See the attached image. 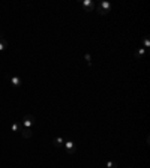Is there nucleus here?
I'll return each instance as SVG.
<instances>
[{
  "instance_id": "1",
  "label": "nucleus",
  "mask_w": 150,
  "mask_h": 168,
  "mask_svg": "<svg viewBox=\"0 0 150 168\" xmlns=\"http://www.w3.org/2000/svg\"><path fill=\"white\" fill-rule=\"evenodd\" d=\"M111 9V3L110 2H101L98 5V14L99 15H107Z\"/></svg>"
},
{
  "instance_id": "2",
  "label": "nucleus",
  "mask_w": 150,
  "mask_h": 168,
  "mask_svg": "<svg viewBox=\"0 0 150 168\" xmlns=\"http://www.w3.org/2000/svg\"><path fill=\"white\" fill-rule=\"evenodd\" d=\"M33 125H35V117L32 114H27V116L23 117V120H21V126L23 128H32Z\"/></svg>"
},
{
  "instance_id": "3",
  "label": "nucleus",
  "mask_w": 150,
  "mask_h": 168,
  "mask_svg": "<svg viewBox=\"0 0 150 168\" xmlns=\"http://www.w3.org/2000/svg\"><path fill=\"white\" fill-rule=\"evenodd\" d=\"M63 146H65V149H66V152H68L69 155L75 153V150H77V147H75V143H74V141H65V143H63Z\"/></svg>"
},
{
  "instance_id": "4",
  "label": "nucleus",
  "mask_w": 150,
  "mask_h": 168,
  "mask_svg": "<svg viewBox=\"0 0 150 168\" xmlns=\"http://www.w3.org/2000/svg\"><path fill=\"white\" fill-rule=\"evenodd\" d=\"M6 78H8V80L11 81V84H12L14 87H20V86H21V83H23L20 77H14V75H6Z\"/></svg>"
},
{
  "instance_id": "5",
  "label": "nucleus",
  "mask_w": 150,
  "mask_h": 168,
  "mask_svg": "<svg viewBox=\"0 0 150 168\" xmlns=\"http://www.w3.org/2000/svg\"><path fill=\"white\" fill-rule=\"evenodd\" d=\"M81 5L86 8V11H93L96 8V5L92 2V0H84V2H81Z\"/></svg>"
},
{
  "instance_id": "6",
  "label": "nucleus",
  "mask_w": 150,
  "mask_h": 168,
  "mask_svg": "<svg viewBox=\"0 0 150 168\" xmlns=\"http://www.w3.org/2000/svg\"><path fill=\"white\" fill-rule=\"evenodd\" d=\"M20 132H21V137H23V138H30V137L33 135V132H32L30 128H23V126H21Z\"/></svg>"
},
{
  "instance_id": "7",
  "label": "nucleus",
  "mask_w": 150,
  "mask_h": 168,
  "mask_svg": "<svg viewBox=\"0 0 150 168\" xmlns=\"http://www.w3.org/2000/svg\"><path fill=\"white\" fill-rule=\"evenodd\" d=\"M6 47H8V41L5 39V35L0 32V51H3Z\"/></svg>"
},
{
  "instance_id": "8",
  "label": "nucleus",
  "mask_w": 150,
  "mask_h": 168,
  "mask_svg": "<svg viewBox=\"0 0 150 168\" xmlns=\"http://www.w3.org/2000/svg\"><path fill=\"white\" fill-rule=\"evenodd\" d=\"M63 143H65V141H63V138H62V137H56V138L53 140V144H54L56 147H62V146H63Z\"/></svg>"
},
{
  "instance_id": "9",
  "label": "nucleus",
  "mask_w": 150,
  "mask_h": 168,
  "mask_svg": "<svg viewBox=\"0 0 150 168\" xmlns=\"http://www.w3.org/2000/svg\"><path fill=\"white\" fill-rule=\"evenodd\" d=\"M144 54H146V48H144V47H141V48H138V50H137V59L143 57Z\"/></svg>"
},
{
  "instance_id": "10",
  "label": "nucleus",
  "mask_w": 150,
  "mask_h": 168,
  "mask_svg": "<svg viewBox=\"0 0 150 168\" xmlns=\"http://www.w3.org/2000/svg\"><path fill=\"white\" fill-rule=\"evenodd\" d=\"M11 129H12L14 132H20V129H21V123H14V125L11 126Z\"/></svg>"
},
{
  "instance_id": "11",
  "label": "nucleus",
  "mask_w": 150,
  "mask_h": 168,
  "mask_svg": "<svg viewBox=\"0 0 150 168\" xmlns=\"http://www.w3.org/2000/svg\"><path fill=\"white\" fill-rule=\"evenodd\" d=\"M119 165H117V162L116 161H110V162H107V168H117Z\"/></svg>"
},
{
  "instance_id": "12",
  "label": "nucleus",
  "mask_w": 150,
  "mask_h": 168,
  "mask_svg": "<svg viewBox=\"0 0 150 168\" xmlns=\"http://www.w3.org/2000/svg\"><path fill=\"white\" fill-rule=\"evenodd\" d=\"M84 59H86V62H87V63H89V66H90V65H92V63H90V60H92V56H90V54H86V56H84Z\"/></svg>"
},
{
  "instance_id": "13",
  "label": "nucleus",
  "mask_w": 150,
  "mask_h": 168,
  "mask_svg": "<svg viewBox=\"0 0 150 168\" xmlns=\"http://www.w3.org/2000/svg\"><path fill=\"white\" fill-rule=\"evenodd\" d=\"M143 44H144V48H149V38H144V41H143Z\"/></svg>"
}]
</instances>
